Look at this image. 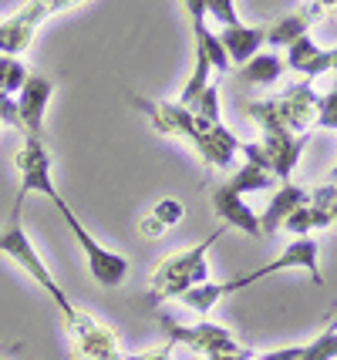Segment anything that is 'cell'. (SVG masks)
Wrapping results in <instances>:
<instances>
[{
  "label": "cell",
  "mask_w": 337,
  "mask_h": 360,
  "mask_svg": "<svg viewBox=\"0 0 337 360\" xmlns=\"http://www.w3.org/2000/svg\"><path fill=\"white\" fill-rule=\"evenodd\" d=\"M223 233H229L226 226H220L216 233H209L203 243H196L193 250H182V252H172V256H165L155 273H152V280H148V303L152 307H159L162 300H179L186 290H193L199 283H209V263H206V252L209 246H216Z\"/></svg>",
  "instance_id": "1"
},
{
  "label": "cell",
  "mask_w": 337,
  "mask_h": 360,
  "mask_svg": "<svg viewBox=\"0 0 337 360\" xmlns=\"http://www.w3.org/2000/svg\"><path fill=\"white\" fill-rule=\"evenodd\" d=\"M0 256H7V259H14L17 266L24 269L27 276H31L44 293H48L51 300H54V307L61 310V316H65V323L71 320V316L78 314V307L68 300V293L61 290V283L54 280V273L48 269V263L41 259V252L34 250L31 236L24 233V226H20V216H7V222H4V229H0Z\"/></svg>",
  "instance_id": "2"
},
{
  "label": "cell",
  "mask_w": 337,
  "mask_h": 360,
  "mask_svg": "<svg viewBox=\"0 0 337 360\" xmlns=\"http://www.w3.org/2000/svg\"><path fill=\"white\" fill-rule=\"evenodd\" d=\"M51 202H54V209L61 212V219L68 222V229H71V236H75V243L81 246V252H84V259H88V269H91V276H95L98 286H105V290H115V286H122L125 283V276H129V259L122 256V252H112L105 250L101 243H98L95 236L84 229V222L75 216V209L61 199V192L54 188L48 195Z\"/></svg>",
  "instance_id": "3"
},
{
  "label": "cell",
  "mask_w": 337,
  "mask_h": 360,
  "mask_svg": "<svg viewBox=\"0 0 337 360\" xmlns=\"http://www.w3.org/2000/svg\"><path fill=\"white\" fill-rule=\"evenodd\" d=\"M284 269H307L310 280L317 283V286H324L321 263H317V239H314V236H297L276 259H270V263H263V266H257V269H250V273H243V276H236V280L216 283V290H220V297H229V293H240V290H246V286L267 280V276H273V273H284Z\"/></svg>",
  "instance_id": "4"
},
{
  "label": "cell",
  "mask_w": 337,
  "mask_h": 360,
  "mask_svg": "<svg viewBox=\"0 0 337 360\" xmlns=\"http://www.w3.org/2000/svg\"><path fill=\"white\" fill-rule=\"evenodd\" d=\"M159 323L162 330L169 333V344L176 347H189L193 354H203V357H226V354H246V347L229 333L226 327H216V323H193V327H186V323H179L172 320L169 314H159Z\"/></svg>",
  "instance_id": "5"
},
{
  "label": "cell",
  "mask_w": 337,
  "mask_h": 360,
  "mask_svg": "<svg viewBox=\"0 0 337 360\" xmlns=\"http://www.w3.org/2000/svg\"><path fill=\"white\" fill-rule=\"evenodd\" d=\"M14 169L20 175V186H17L14 195V216H20V209L27 202V195H51L54 192V179H51V155L48 145L41 139H24V145L17 148L14 155Z\"/></svg>",
  "instance_id": "6"
},
{
  "label": "cell",
  "mask_w": 337,
  "mask_h": 360,
  "mask_svg": "<svg viewBox=\"0 0 337 360\" xmlns=\"http://www.w3.org/2000/svg\"><path fill=\"white\" fill-rule=\"evenodd\" d=\"M68 337H71V354L78 360H125V350L118 344V333L105 327L91 314H75L68 320Z\"/></svg>",
  "instance_id": "7"
},
{
  "label": "cell",
  "mask_w": 337,
  "mask_h": 360,
  "mask_svg": "<svg viewBox=\"0 0 337 360\" xmlns=\"http://www.w3.org/2000/svg\"><path fill=\"white\" fill-rule=\"evenodd\" d=\"M51 94H54V81L44 75H27L24 88L17 91V118L24 139L44 141V115H48Z\"/></svg>",
  "instance_id": "8"
},
{
  "label": "cell",
  "mask_w": 337,
  "mask_h": 360,
  "mask_svg": "<svg viewBox=\"0 0 337 360\" xmlns=\"http://www.w3.org/2000/svg\"><path fill=\"white\" fill-rule=\"evenodd\" d=\"M212 212L220 216V222H223L226 229H240L243 236H253V239H260V216L257 209H250V202L243 199V195H236L233 188L220 186L216 192H212Z\"/></svg>",
  "instance_id": "9"
},
{
  "label": "cell",
  "mask_w": 337,
  "mask_h": 360,
  "mask_svg": "<svg viewBox=\"0 0 337 360\" xmlns=\"http://www.w3.org/2000/svg\"><path fill=\"white\" fill-rule=\"evenodd\" d=\"M304 202H310V192H307V188H300V186H293V182H284V186L273 192L267 212L260 216V233H263V236L280 233L284 219H287L293 209H300Z\"/></svg>",
  "instance_id": "10"
},
{
  "label": "cell",
  "mask_w": 337,
  "mask_h": 360,
  "mask_svg": "<svg viewBox=\"0 0 337 360\" xmlns=\"http://www.w3.org/2000/svg\"><path fill=\"white\" fill-rule=\"evenodd\" d=\"M220 41H223L226 54H229V64L233 68H243V64L250 61L253 54H260V47L267 44L263 41V27H250V24H229V27H223V34H220Z\"/></svg>",
  "instance_id": "11"
},
{
  "label": "cell",
  "mask_w": 337,
  "mask_h": 360,
  "mask_svg": "<svg viewBox=\"0 0 337 360\" xmlns=\"http://www.w3.org/2000/svg\"><path fill=\"white\" fill-rule=\"evenodd\" d=\"M310 24H314V14H310V7H304L300 14H287L273 20L270 27H263V41L270 47H290L297 37L310 34Z\"/></svg>",
  "instance_id": "12"
},
{
  "label": "cell",
  "mask_w": 337,
  "mask_h": 360,
  "mask_svg": "<svg viewBox=\"0 0 337 360\" xmlns=\"http://www.w3.org/2000/svg\"><path fill=\"white\" fill-rule=\"evenodd\" d=\"M284 54H276V51H260L253 54L250 61L240 68V78L246 84H273V81L284 75Z\"/></svg>",
  "instance_id": "13"
},
{
  "label": "cell",
  "mask_w": 337,
  "mask_h": 360,
  "mask_svg": "<svg viewBox=\"0 0 337 360\" xmlns=\"http://www.w3.org/2000/svg\"><path fill=\"white\" fill-rule=\"evenodd\" d=\"M193 37H196V47L206 54V61L212 64V71H220V75H226L233 64H229V54H226L223 41H220V34H212L206 27V20H196L193 24Z\"/></svg>",
  "instance_id": "14"
},
{
  "label": "cell",
  "mask_w": 337,
  "mask_h": 360,
  "mask_svg": "<svg viewBox=\"0 0 337 360\" xmlns=\"http://www.w3.org/2000/svg\"><path fill=\"white\" fill-rule=\"evenodd\" d=\"M273 182H276V175H273L270 169H263L257 162H246L226 186L233 188L236 195H246V192H267V188H273Z\"/></svg>",
  "instance_id": "15"
},
{
  "label": "cell",
  "mask_w": 337,
  "mask_h": 360,
  "mask_svg": "<svg viewBox=\"0 0 337 360\" xmlns=\"http://www.w3.org/2000/svg\"><path fill=\"white\" fill-rule=\"evenodd\" d=\"M209 78H212V64L206 61V54L196 47V58H193V71H189V78H186V84H182V91H179V101L176 105H182V108H189L199 94L209 88Z\"/></svg>",
  "instance_id": "16"
},
{
  "label": "cell",
  "mask_w": 337,
  "mask_h": 360,
  "mask_svg": "<svg viewBox=\"0 0 337 360\" xmlns=\"http://www.w3.org/2000/svg\"><path fill=\"white\" fill-rule=\"evenodd\" d=\"M327 226H331V216L324 209H317V205L304 202L300 209H293L287 219H284L280 229H287L293 236H310V229H327Z\"/></svg>",
  "instance_id": "17"
},
{
  "label": "cell",
  "mask_w": 337,
  "mask_h": 360,
  "mask_svg": "<svg viewBox=\"0 0 337 360\" xmlns=\"http://www.w3.org/2000/svg\"><path fill=\"white\" fill-rule=\"evenodd\" d=\"M189 115H193L199 125H223L220 118V84H209L206 91L196 98L193 105H189Z\"/></svg>",
  "instance_id": "18"
},
{
  "label": "cell",
  "mask_w": 337,
  "mask_h": 360,
  "mask_svg": "<svg viewBox=\"0 0 337 360\" xmlns=\"http://www.w3.org/2000/svg\"><path fill=\"white\" fill-rule=\"evenodd\" d=\"M27 64L20 61V58H11V54H0V94H11L14 98L20 88H24V81H27Z\"/></svg>",
  "instance_id": "19"
},
{
  "label": "cell",
  "mask_w": 337,
  "mask_h": 360,
  "mask_svg": "<svg viewBox=\"0 0 337 360\" xmlns=\"http://www.w3.org/2000/svg\"><path fill=\"white\" fill-rule=\"evenodd\" d=\"M220 290H216V283L209 280V283H199V286H193V290H186L182 297H179V303L182 307H189L193 314H199V316H206L216 303H220Z\"/></svg>",
  "instance_id": "20"
},
{
  "label": "cell",
  "mask_w": 337,
  "mask_h": 360,
  "mask_svg": "<svg viewBox=\"0 0 337 360\" xmlns=\"http://www.w3.org/2000/svg\"><path fill=\"white\" fill-rule=\"evenodd\" d=\"M297 360H337V330H324L310 344H304Z\"/></svg>",
  "instance_id": "21"
},
{
  "label": "cell",
  "mask_w": 337,
  "mask_h": 360,
  "mask_svg": "<svg viewBox=\"0 0 337 360\" xmlns=\"http://www.w3.org/2000/svg\"><path fill=\"white\" fill-rule=\"evenodd\" d=\"M317 54H321V47L314 44V37H310V34H304V37H297V41L287 47V58H284V64H287V68H293V71H304V68L314 61Z\"/></svg>",
  "instance_id": "22"
},
{
  "label": "cell",
  "mask_w": 337,
  "mask_h": 360,
  "mask_svg": "<svg viewBox=\"0 0 337 360\" xmlns=\"http://www.w3.org/2000/svg\"><path fill=\"white\" fill-rule=\"evenodd\" d=\"M317 128H327V131H337V84L327 94L317 98Z\"/></svg>",
  "instance_id": "23"
},
{
  "label": "cell",
  "mask_w": 337,
  "mask_h": 360,
  "mask_svg": "<svg viewBox=\"0 0 337 360\" xmlns=\"http://www.w3.org/2000/svg\"><path fill=\"white\" fill-rule=\"evenodd\" d=\"M148 212H152V216H155L165 229H172L176 222H182V216H186V205L179 202V199H159V202L152 205Z\"/></svg>",
  "instance_id": "24"
},
{
  "label": "cell",
  "mask_w": 337,
  "mask_h": 360,
  "mask_svg": "<svg viewBox=\"0 0 337 360\" xmlns=\"http://www.w3.org/2000/svg\"><path fill=\"white\" fill-rule=\"evenodd\" d=\"M206 4V14H212L223 27L229 24H240V14H236V0H203Z\"/></svg>",
  "instance_id": "25"
},
{
  "label": "cell",
  "mask_w": 337,
  "mask_h": 360,
  "mask_svg": "<svg viewBox=\"0 0 337 360\" xmlns=\"http://www.w3.org/2000/svg\"><path fill=\"white\" fill-rule=\"evenodd\" d=\"M331 64H334V51H324V47H321V54L307 64L300 75H307V78H317V75H324V71H331Z\"/></svg>",
  "instance_id": "26"
},
{
  "label": "cell",
  "mask_w": 337,
  "mask_h": 360,
  "mask_svg": "<svg viewBox=\"0 0 337 360\" xmlns=\"http://www.w3.org/2000/svg\"><path fill=\"white\" fill-rule=\"evenodd\" d=\"M139 233H142L145 239H159V236H165L169 229H165V226H162V222L155 219L152 212H145L142 219H139Z\"/></svg>",
  "instance_id": "27"
},
{
  "label": "cell",
  "mask_w": 337,
  "mask_h": 360,
  "mask_svg": "<svg viewBox=\"0 0 337 360\" xmlns=\"http://www.w3.org/2000/svg\"><path fill=\"white\" fill-rule=\"evenodd\" d=\"M300 350H304V344L280 347V350H267V354H260L257 360H297V357H300Z\"/></svg>",
  "instance_id": "28"
},
{
  "label": "cell",
  "mask_w": 337,
  "mask_h": 360,
  "mask_svg": "<svg viewBox=\"0 0 337 360\" xmlns=\"http://www.w3.org/2000/svg\"><path fill=\"white\" fill-rule=\"evenodd\" d=\"M327 330H337V303H334V310H331V320H327Z\"/></svg>",
  "instance_id": "29"
},
{
  "label": "cell",
  "mask_w": 337,
  "mask_h": 360,
  "mask_svg": "<svg viewBox=\"0 0 337 360\" xmlns=\"http://www.w3.org/2000/svg\"><path fill=\"white\" fill-rule=\"evenodd\" d=\"M331 51H334V64H331V71L337 75V47H331Z\"/></svg>",
  "instance_id": "30"
}]
</instances>
